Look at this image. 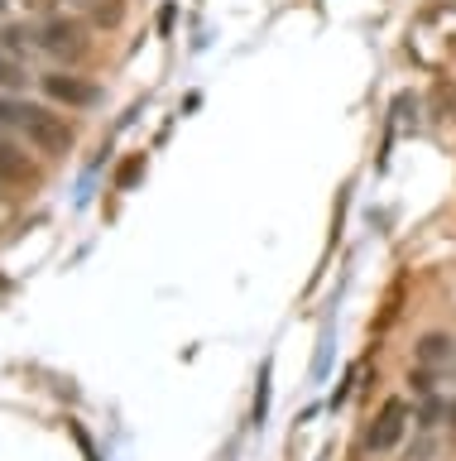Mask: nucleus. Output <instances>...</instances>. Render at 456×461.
I'll use <instances>...</instances> for the list:
<instances>
[{"mask_svg":"<svg viewBox=\"0 0 456 461\" xmlns=\"http://www.w3.org/2000/svg\"><path fill=\"white\" fill-rule=\"evenodd\" d=\"M39 49L53 53V58H77L87 49V39H82V24L77 20H49L39 29Z\"/></svg>","mask_w":456,"mask_h":461,"instance_id":"obj_4","label":"nucleus"},{"mask_svg":"<svg viewBox=\"0 0 456 461\" xmlns=\"http://www.w3.org/2000/svg\"><path fill=\"white\" fill-rule=\"evenodd\" d=\"M447 423H452V428H456V399H452V403H447Z\"/></svg>","mask_w":456,"mask_h":461,"instance_id":"obj_10","label":"nucleus"},{"mask_svg":"<svg viewBox=\"0 0 456 461\" xmlns=\"http://www.w3.org/2000/svg\"><path fill=\"white\" fill-rule=\"evenodd\" d=\"M5 5H10V0H0V14H5Z\"/></svg>","mask_w":456,"mask_h":461,"instance_id":"obj_11","label":"nucleus"},{"mask_svg":"<svg viewBox=\"0 0 456 461\" xmlns=\"http://www.w3.org/2000/svg\"><path fill=\"white\" fill-rule=\"evenodd\" d=\"M30 43H39V34H30V29H20V24H10V29H5V53H10V58L24 53Z\"/></svg>","mask_w":456,"mask_h":461,"instance_id":"obj_8","label":"nucleus"},{"mask_svg":"<svg viewBox=\"0 0 456 461\" xmlns=\"http://www.w3.org/2000/svg\"><path fill=\"white\" fill-rule=\"evenodd\" d=\"M413 356H418V366L437 370V366H447V360L456 356V346H452L447 337H423V341H418V351H413Z\"/></svg>","mask_w":456,"mask_h":461,"instance_id":"obj_6","label":"nucleus"},{"mask_svg":"<svg viewBox=\"0 0 456 461\" xmlns=\"http://www.w3.org/2000/svg\"><path fill=\"white\" fill-rule=\"evenodd\" d=\"M404 428H408V403L384 399V409L375 413V423L365 432V447L370 452H389V447H398V438H404Z\"/></svg>","mask_w":456,"mask_h":461,"instance_id":"obj_3","label":"nucleus"},{"mask_svg":"<svg viewBox=\"0 0 456 461\" xmlns=\"http://www.w3.org/2000/svg\"><path fill=\"white\" fill-rule=\"evenodd\" d=\"M20 130H24V135H30L44 154H67V149H73V125H67L63 115H53L49 106H24Z\"/></svg>","mask_w":456,"mask_h":461,"instance_id":"obj_1","label":"nucleus"},{"mask_svg":"<svg viewBox=\"0 0 456 461\" xmlns=\"http://www.w3.org/2000/svg\"><path fill=\"white\" fill-rule=\"evenodd\" d=\"M24 82H30V77H24V68L10 53H0V92H20Z\"/></svg>","mask_w":456,"mask_h":461,"instance_id":"obj_7","label":"nucleus"},{"mask_svg":"<svg viewBox=\"0 0 456 461\" xmlns=\"http://www.w3.org/2000/svg\"><path fill=\"white\" fill-rule=\"evenodd\" d=\"M39 86H44L49 101H58V106H73V111H87L102 101V86H96L92 77H82V72H67V68H53L39 77Z\"/></svg>","mask_w":456,"mask_h":461,"instance_id":"obj_2","label":"nucleus"},{"mask_svg":"<svg viewBox=\"0 0 456 461\" xmlns=\"http://www.w3.org/2000/svg\"><path fill=\"white\" fill-rule=\"evenodd\" d=\"M20 115H24L20 101H10V92H0V130H5V125H20Z\"/></svg>","mask_w":456,"mask_h":461,"instance_id":"obj_9","label":"nucleus"},{"mask_svg":"<svg viewBox=\"0 0 456 461\" xmlns=\"http://www.w3.org/2000/svg\"><path fill=\"white\" fill-rule=\"evenodd\" d=\"M0 178L5 183H30L34 178V168H30V158H24V149L15 140H5L0 135Z\"/></svg>","mask_w":456,"mask_h":461,"instance_id":"obj_5","label":"nucleus"}]
</instances>
